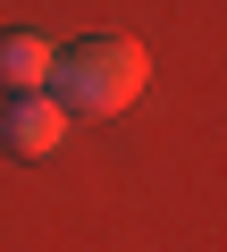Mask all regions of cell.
<instances>
[{
  "instance_id": "6da1fadb",
  "label": "cell",
  "mask_w": 227,
  "mask_h": 252,
  "mask_svg": "<svg viewBox=\"0 0 227 252\" xmlns=\"http://www.w3.org/2000/svg\"><path fill=\"white\" fill-rule=\"evenodd\" d=\"M152 84V51L135 34H84L51 59V101L59 109H84V118H118L135 109Z\"/></svg>"
},
{
  "instance_id": "3957f363",
  "label": "cell",
  "mask_w": 227,
  "mask_h": 252,
  "mask_svg": "<svg viewBox=\"0 0 227 252\" xmlns=\"http://www.w3.org/2000/svg\"><path fill=\"white\" fill-rule=\"evenodd\" d=\"M51 59H59V42L42 34V26H0V93H51Z\"/></svg>"
},
{
  "instance_id": "7a4b0ae2",
  "label": "cell",
  "mask_w": 227,
  "mask_h": 252,
  "mask_svg": "<svg viewBox=\"0 0 227 252\" xmlns=\"http://www.w3.org/2000/svg\"><path fill=\"white\" fill-rule=\"evenodd\" d=\"M59 143H67V109L51 93H17L9 109H0V152L9 160H51Z\"/></svg>"
}]
</instances>
